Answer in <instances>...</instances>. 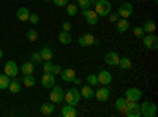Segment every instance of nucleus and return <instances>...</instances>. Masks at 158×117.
<instances>
[{
	"mask_svg": "<svg viewBox=\"0 0 158 117\" xmlns=\"http://www.w3.org/2000/svg\"><path fill=\"white\" fill-rule=\"evenodd\" d=\"M63 100L67 101V105L76 106L77 103H79V100H81V92H79V90H77L76 87L68 89V90H67V94L63 95Z\"/></svg>",
	"mask_w": 158,
	"mask_h": 117,
	"instance_id": "obj_1",
	"label": "nucleus"
},
{
	"mask_svg": "<svg viewBox=\"0 0 158 117\" xmlns=\"http://www.w3.org/2000/svg\"><path fill=\"white\" fill-rule=\"evenodd\" d=\"M123 115H127V117H139V115H141V108H139V105H138V101H130V100H127Z\"/></svg>",
	"mask_w": 158,
	"mask_h": 117,
	"instance_id": "obj_2",
	"label": "nucleus"
},
{
	"mask_svg": "<svg viewBox=\"0 0 158 117\" xmlns=\"http://www.w3.org/2000/svg\"><path fill=\"white\" fill-rule=\"evenodd\" d=\"M141 108V115L144 117H155L156 115V105L153 101H144Z\"/></svg>",
	"mask_w": 158,
	"mask_h": 117,
	"instance_id": "obj_3",
	"label": "nucleus"
},
{
	"mask_svg": "<svg viewBox=\"0 0 158 117\" xmlns=\"http://www.w3.org/2000/svg\"><path fill=\"white\" fill-rule=\"evenodd\" d=\"M111 2H108V0H98V2L95 3V11L98 16H108L111 13Z\"/></svg>",
	"mask_w": 158,
	"mask_h": 117,
	"instance_id": "obj_4",
	"label": "nucleus"
},
{
	"mask_svg": "<svg viewBox=\"0 0 158 117\" xmlns=\"http://www.w3.org/2000/svg\"><path fill=\"white\" fill-rule=\"evenodd\" d=\"M63 95H65V92H63V89L60 87V86H52V90H51V94H49V100L54 103V105H59V103H62L63 101Z\"/></svg>",
	"mask_w": 158,
	"mask_h": 117,
	"instance_id": "obj_5",
	"label": "nucleus"
},
{
	"mask_svg": "<svg viewBox=\"0 0 158 117\" xmlns=\"http://www.w3.org/2000/svg\"><path fill=\"white\" fill-rule=\"evenodd\" d=\"M141 40L147 49H156L158 48V36L153 35V33H144V36Z\"/></svg>",
	"mask_w": 158,
	"mask_h": 117,
	"instance_id": "obj_6",
	"label": "nucleus"
},
{
	"mask_svg": "<svg viewBox=\"0 0 158 117\" xmlns=\"http://www.w3.org/2000/svg\"><path fill=\"white\" fill-rule=\"evenodd\" d=\"M117 15H118V18H123V19L130 18L131 15H133V5H131L130 2H123L120 6H118Z\"/></svg>",
	"mask_w": 158,
	"mask_h": 117,
	"instance_id": "obj_7",
	"label": "nucleus"
},
{
	"mask_svg": "<svg viewBox=\"0 0 158 117\" xmlns=\"http://www.w3.org/2000/svg\"><path fill=\"white\" fill-rule=\"evenodd\" d=\"M77 43L84 46V48H89V46H94V44H98V41L95 40V36L92 35V33H82L81 36H79V40Z\"/></svg>",
	"mask_w": 158,
	"mask_h": 117,
	"instance_id": "obj_8",
	"label": "nucleus"
},
{
	"mask_svg": "<svg viewBox=\"0 0 158 117\" xmlns=\"http://www.w3.org/2000/svg\"><path fill=\"white\" fill-rule=\"evenodd\" d=\"M82 18L85 19V22L87 24H90V25H95V24H98V15H97V11L95 10H82Z\"/></svg>",
	"mask_w": 158,
	"mask_h": 117,
	"instance_id": "obj_9",
	"label": "nucleus"
},
{
	"mask_svg": "<svg viewBox=\"0 0 158 117\" xmlns=\"http://www.w3.org/2000/svg\"><path fill=\"white\" fill-rule=\"evenodd\" d=\"M142 98V92L136 87H131V89H127L125 92V100H130V101H139Z\"/></svg>",
	"mask_w": 158,
	"mask_h": 117,
	"instance_id": "obj_10",
	"label": "nucleus"
},
{
	"mask_svg": "<svg viewBox=\"0 0 158 117\" xmlns=\"http://www.w3.org/2000/svg\"><path fill=\"white\" fill-rule=\"evenodd\" d=\"M19 73V68H18V65L16 62H13V60H8L5 63V74L10 76V77H16Z\"/></svg>",
	"mask_w": 158,
	"mask_h": 117,
	"instance_id": "obj_11",
	"label": "nucleus"
},
{
	"mask_svg": "<svg viewBox=\"0 0 158 117\" xmlns=\"http://www.w3.org/2000/svg\"><path fill=\"white\" fill-rule=\"evenodd\" d=\"M111 97V92H109V89L106 86H103L101 89H98L97 92L94 94V98H97L98 101H108Z\"/></svg>",
	"mask_w": 158,
	"mask_h": 117,
	"instance_id": "obj_12",
	"label": "nucleus"
},
{
	"mask_svg": "<svg viewBox=\"0 0 158 117\" xmlns=\"http://www.w3.org/2000/svg\"><path fill=\"white\" fill-rule=\"evenodd\" d=\"M97 77H98V82L103 84V86H109V84L112 82V74H111V71H108V70H101Z\"/></svg>",
	"mask_w": 158,
	"mask_h": 117,
	"instance_id": "obj_13",
	"label": "nucleus"
},
{
	"mask_svg": "<svg viewBox=\"0 0 158 117\" xmlns=\"http://www.w3.org/2000/svg\"><path fill=\"white\" fill-rule=\"evenodd\" d=\"M56 84V77L52 73H44L43 77H41V86L44 89H52V86Z\"/></svg>",
	"mask_w": 158,
	"mask_h": 117,
	"instance_id": "obj_14",
	"label": "nucleus"
},
{
	"mask_svg": "<svg viewBox=\"0 0 158 117\" xmlns=\"http://www.w3.org/2000/svg\"><path fill=\"white\" fill-rule=\"evenodd\" d=\"M118 59H120V56H118L117 52H114V51L104 56V62H106V65H109V67H117Z\"/></svg>",
	"mask_w": 158,
	"mask_h": 117,
	"instance_id": "obj_15",
	"label": "nucleus"
},
{
	"mask_svg": "<svg viewBox=\"0 0 158 117\" xmlns=\"http://www.w3.org/2000/svg\"><path fill=\"white\" fill-rule=\"evenodd\" d=\"M60 76L65 82H73V79L76 77V71L73 68H65V70L60 71Z\"/></svg>",
	"mask_w": 158,
	"mask_h": 117,
	"instance_id": "obj_16",
	"label": "nucleus"
},
{
	"mask_svg": "<svg viewBox=\"0 0 158 117\" xmlns=\"http://www.w3.org/2000/svg\"><path fill=\"white\" fill-rule=\"evenodd\" d=\"M60 115H62V117H76V115H77V111L74 109V106L67 105V106H63V108H62Z\"/></svg>",
	"mask_w": 158,
	"mask_h": 117,
	"instance_id": "obj_17",
	"label": "nucleus"
},
{
	"mask_svg": "<svg viewBox=\"0 0 158 117\" xmlns=\"http://www.w3.org/2000/svg\"><path fill=\"white\" fill-rule=\"evenodd\" d=\"M79 92H81V97L82 98H85V100H92V98H94V89H92V86H84L81 90H79Z\"/></svg>",
	"mask_w": 158,
	"mask_h": 117,
	"instance_id": "obj_18",
	"label": "nucleus"
},
{
	"mask_svg": "<svg viewBox=\"0 0 158 117\" xmlns=\"http://www.w3.org/2000/svg\"><path fill=\"white\" fill-rule=\"evenodd\" d=\"M29 16H30V11L25 8V6H21V8L18 10V13H16V18H18L19 21H22V22L29 21Z\"/></svg>",
	"mask_w": 158,
	"mask_h": 117,
	"instance_id": "obj_19",
	"label": "nucleus"
},
{
	"mask_svg": "<svg viewBox=\"0 0 158 117\" xmlns=\"http://www.w3.org/2000/svg\"><path fill=\"white\" fill-rule=\"evenodd\" d=\"M115 24H117V32H118V33H125V32L128 30V27H130L128 19H123V18H122V19H118Z\"/></svg>",
	"mask_w": 158,
	"mask_h": 117,
	"instance_id": "obj_20",
	"label": "nucleus"
},
{
	"mask_svg": "<svg viewBox=\"0 0 158 117\" xmlns=\"http://www.w3.org/2000/svg\"><path fill=\"white\" fill-rule=\"evenodd\" d=\"M54 103H43L41 106H40V111H41V114H44V115H51L52 112H54Z\"/></svg>",
	"mask_w": 158,
	"mask_h": 117,
	"instance_id": "obj_21",
	"label": "nucleus"
},
{
	"mask_svg": "<svg viewBox=\"0 0 158 117\" xmlns=\"http://www.w3.org/2000/svg\"><path fill=\"white\" fill-rule=\"evenodd\" d=\"M155 29H156V25H155V22H153L152 19H147L146 22H144V25H142L144 33H153Z\"/></svg>",
	"mask_w": 158,
	"mask_h": 117,
	"instance_id": "obj_22",
	"label": "nucleus"
},
{
	"mask_svg": "<svg viewBox=\"0 0 158 117\" xmlns=\"http://www.w3.org/2000/svg\"><path fill=\"white\" fill-rule=\"evenodd\" d=\"M59 41H60L62 44H70V43H71V35H70V32L62 30V32L59 33Z\"/></svg>",
	"mask_w": 158,
	"mask_h": 117,
	"instance_id": "obj_23",
	"label": "nucleus"
},
{
	"mask_svg": "<svg viewBox=\"0 0 158 117\" xmlns=\"http://www.w3.org/2000/svg\"><path fill=\"white\" fill-rule=\"evenodd\" d=\"M40 54H41V59L43 60H51L52 59V49L49 48V46H44V48H41V51H40Z\"/></svg>",
	"mask_w": 158,
	"mask_h": 117,
	"instance_id": "obj_24",
	"label": "nucleus"
},
{
	"mask_svg": "<svg viewBox=\"0 0 158 117\" xmlns=\"http://www.w3.org/2000/svg\"><path fill=\"white\" fill-rule=\"evenodd\" d=\"M117 67H120V70H128V68H131V60L128 57H120Z\"/></svg>",
	"mask_w": 158,
	"mask_h": 117,
	"instance_id": "obj_25",
	"label": "nucleus"
},
{
	"mask_svg": "<svg viewBox=\"0 0 158 117\" xmlns=\"http://www.w3.org/2000/svg\"><path fill=\"white\" fill-rule=\"evenodd\" d=\"M33 71H35V63H32V62L22 63V74H32Z\"/></svg>",
	"mask_w": 158,
	"mask_h": 117,
	"instance_id": "obj_26",
	"label": "nucleus"
},
{
	"mask_svg": "<svg viewBox=\"0 0 158 117\" xmlns=\"http://www.w3.org/2000/svg\"><path fill=\"white\" fill-rule=\"evenodd\" d=\"M8 89H10V92H11V94H19V92H21V82H19L18 79H15V81H10Z\"/></svg>",
	"mask_w": 158,
	"mask_h": 117,
	"instance_id": "obj_27",
	"label": "nucleus"
},
{
	"mask_svg": "<svg viewBox=\"0 0 158 117\" xmlns=\"http://www.w3.org/2000/svg\"><path fill=\"white\" fill-rule=\"evenodd\" d=\"M22 84H24L25 87H33V86H35V77H33L32 74H24Z\"/></svg>",
	"mask_w": 158,
	"mask_h": 117,
	"instance_id": "obj_28",
	"label": "nucleus"
},
{
	"mask_svg": "<svg viewBox=\"0 0 158 117\" xmlns=\"http://www.w3.org/2000/svg\"><path fill=\"white\" fill-rule=\"evenodd\" d=\"M125 103H127L125 97L117 98V100H115V109H117V111H120V112L123 114V112H125Z\"/></svg>",
	"mask_w": 158,
	"mask_h": 117,
	"instance_id": "obj_29",
	"label": "nucleus"
},
{
	"mask_svg": "<svg viewBox=\"0 0 158 117\" xmlns=\"http://www.w3.org/2000/svg\"><path fill=\"white\" fill-rule=\"evenodd\" d=\"M10 86V76L6 74H0V90H5Z\"/></svg>",
	"mask_w": 158,
	"mask_h": 117,
	"instance_id": "obj_30",
	"label": "nucleus"
},
{
	"mask_svg": "<svg viewBox=\"0 0 158 117\" xmlns=\"http://www.w3.org/2000/svg\"><path fill=\"white\" fill-rule=\"evenodd\" d=\"M77 5L76 3H70V5H67V15L68 16H76L77 15Z\"/></svg>",
	"mask_w": 158,
	"mask_h": 117,
	"instance_id": "obj_31",
	"label": "nucleus"
},
{
	"mask_svg": "<svg viewBox=\"0 0 158 117\" xmlns=\"http://www.w3.org/2000/svg\"><path fill=\"white\" fill-rule=\"evenodd\" d=\"M85 81H87L89 86H98V77H97L95 74H89Z\"/></svg>",
	"mask_w": 158,
	"mask_h": 117,
	"instance_id": "obj_32",
	"label": "nucleus"
},
{
	"mask_svg": "<svg viewBox=\"0 0 158 117\" xmlns=\"http://www.w3.org/2000/svg\"><path fill=\"white\" fill-rule=\"evenodd\" d=\"M27 40L35 43V41L38 40V32H36V30H29V32H27Z\"/></svg>",
	"mask_w": 158,
	"mask_h": 117,
	"instance_id": "obj_33",
	"label": "nucleus"
},
{
	"mask_svg": "<svg viewBox=\"0 0 158 117\" xmlns=\"http://www.w3.org/2000/svg\"><path fill=\"white\" fill-rule=\"evenodd\" d=\"M41 60H43V59H41V54H40V52H33V54L30 56V62L35 63V65H36V63H41Z\"/></svg>",
	"mask_w": 158,
	"mask_h": 117,
	"instance_id": "obj_34",
	"label": "nucleus"
},
{
	"mask_svg": "<svg viewBox=\"0 0 158 117\" xmlns=\"http://www.w3.org/2000/svg\"><path fill=\"white\" fill-rule=\"evenodd\" d=\"M77 8H82V10H87L90 6V0H77L76 2Z\"/></svg>",
	"mask_w": 158,
	"mask_h": 117,
	"instance_id": "obj_35",
	"label": "nucleus"
},
{
	"mask_svg": "<svg viewBox=\"0 0 158 117\" xmlns=\"http://www.w3.org/2000/svg\"><path fill=\"white\" fill-rule=\"evenodd\" d=\"M52 63L51 60H44V65H43V70H44V73H51V70H52Z\"/></svg>",
	"mask_w": 158,
	"mask_h": 117,
	"instance_id": "obj_36",
	"label": "nucleus"
},
{
	"mask_svg": "<svg viewBox=\"0 0 158 117\" xmlns=\"http://www.w3.org/2000/svg\"><path fill=\"white\" fill-rule=\"evenodd\" d=\"M52 2H54L56 6H67L70 0H52Z\"/></svg>",
	"mask_w": 158,
	"mask_h": 117,
	"instance_id": "obj_37",
	"label": "nucleus"
},
{
	"mask_svg": "<svg viewBox=\"0 0 158 117\" xmlns=\"http://www.w3.org/2000/svg\"><path fill=\"white\" fill-rule=\"evenodd\" d=\"M135 36L136 38H142L144 36V30H142V27H135Z\"/></svg>",
	"mask_w": 158,
	"mask_h": 117,
	"instance_id": "obj_38",
	"label": "nucleus"
},
{
	"mask_svg": "<svg viewBox=\"0 0 158 117\" xmlns=\"http://www.w3.org/2000/svg\"><path fill=\"white\" fill-rule=\"evenodd\" d=\"M29 21H30V22L35 25V24H38V22H40V16L33 13V15H30V16H29Z\"/></svg>",
	"mask_w": 158,
	"mask_h": 117,
	"instance_id": "obj_39",
	"label": "nucleus"
},
{
	"mask_svg": "<svg viewBox=\"0 0 158 117\" xmlns=\"http://www.w3.org/2000/svg\"><path fill=\"white\" fill-rule=\"evenodd\" d=\"M60 71H62V67H60V65H52V70H51V73L54 74V76H56V74H59Z\"/></svg>",
	"mask_w": 158,
	"mask_h": 117,
	"instance_id": "obj_40",
	"label": "nucleus"
},
{
	"mask_svg": "<svg viewBox=\"0 0 158 117\" xmlns=\"http://www.w3.org/2000/svg\"><path fill=\"white\" fill-rule=\"evenodd\" d=\"M62 30H65V32H70V30H71V22L65 21V22L62 24Z\"/></svg>",
	"mask_w": 158,
	"mask_h": 117,
	"instance_id": "obj_41",
	"label": "nucleus"
},
{
	"mask_svg": "<svg viewBox=\"0 0 158 117\" xmlns=\"http://www.w3.org/2000/svg\"><path fill=\"white\" fill-rule=\"evenodd\" d=\"M108 16H109V21L111 22H117L118 21V15H117V13H109Z\"/></svg>",
	"mask_w": 158,
	"mask_h": 117,
	"instance_id": "obj_42",
	"label": "nucleus"
},
{
	"mask_svg": "<svg viewBox=\"0 0 158 117\" xmlns=\"http://www.w3.org/2000/svg\"><path fill=\"white\" fill-rule=\"evenodd\" d=\"M73 82H74L76 86H79V84H81V82H82V79H81V77H77V76H76V77H74V79H73Z\"/></svg>",
	"mask_w": 158,
	"mask_h": 117,
	"instance_id": "obj_43",
	"label": "nucleus"
},
{
	"mask_svg": "<svg viewBox=\"0 0 158 117\" xmlns=\"http://www.w3.org/2000/svg\"><path fill=\"white\" fill-rule=\"evenodd\" d=\"M97 2H98V0H90V5H95Z\"/></svg>",
	"mask_w": 158,
	"mask_h": 117,
	"instance_id": "obj_44",
	"label": "nucleus"
},
{
	"mask_svg": "<svg viewBox=\"0 0 158 117\" xmlns=\"http://www.w3.org/2000/svg\"><path fill=\"white\" fill-rule=\"evenodd\" d=\"M2 57H3V56H2V49H0V59H2Z\"/></svg>",
	"mask_w": 158,
	"mask_h": 117,
	"instance_id": "obj_45",
	"label": "nucleus"
},
{
	"mask_svg": "<svg viewBox=\"0 0 158 117\" xmlns=\"http://www.w3.org/2000/svg\"><path fill=\"white\" fill-rule=\"evenodd\" d=\"M44 2H49V0H44Z\"/></svg>",
	"mask_w": 158,
	"mask_h": 117,
	"instance_id": "obj_46",
	"label": "nucleus"
}]
</instances>
